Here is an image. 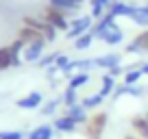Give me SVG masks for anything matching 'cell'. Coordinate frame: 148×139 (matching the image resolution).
Segmentation results:
<instances>
[{
	"mask_svg": "<svg viewBox=\"0 0 148 139\" xmlns=\"http://www.w3.org/2000/svg\"><path fill=\"white\" fill-rule=\"evenodd\" d=\"M107 124H109V113L107 111L92 113L87 124H85V139H102Z\"/></svg>",
	"mask_w": 148,
	"mask_h": 139,
	"instance_id": "cell-1",
	"label": "cell"
},
{
	"mask_svg": "<svg viewBox=\"0 0 148 139\" xmlns=\"http://www.w3.org/2000/svg\"><path fill=\"white\" fill-rule=\"evenodd\" d=\"M42 15H44V20H46V22H50L59 33H68V31H70V18H68V13H65V11H61V9H57V7L48 5L46 9L42 11Z\"/></svg>",
	"mask_w": 148,
	"mask_h": 139,
	"instance_id": "cell-2",
	"label": "cell"
},
{
	"mask_svg": "<svg viewBox=\"0 0 148 139\" xmlns=\"http://www.w3.org/2000/svg\"><path fill=\"white\" fill-rule=\"evenodd\" d=\"M94 22L96 20L92 18V15H76V18L70 20V31L65 33V39H70V42H74L76 37H81V35H85V33H89V28L94 26Z\"/></svg>",
	"mask_w": 148,
	"mask_h": 139,
	"instance_id": "cell-3",
	"label": "cell"
},
{
	"mask_svg": "<svg viewBox=\"0 0 148 139\" xmlns=\"http://www.w3.org/2000/svg\"><path fill=\"white\" fill-rule=\"evenodd\" d=\"M113 24H116V18L107 11L100 20H96V22H94V26L89 28V33H92V37L96 39V42H102V39H105V35H107V31H109Z\"/></svg>",
	"mask_w": 148,
	"mask_h": 139,
	"instance_id": "cell-4",
	"label": "cell"
},
{
	"mask_svg": "<svg viewBox=\"0 0 148 139\" xmlns=\"http://www.w3.org/2000/svg\"><path fill=\"white\" fill-rule=\"evenodd\" d=\"M15 104H18V109H24V111H35V109H39L44 104V93L33 89L26 96H22L20 100H15Z\"/></svg>",
	"mask_w": 148,
	"mask_h": 139,
	"instance_id": "cell-5",
	"label": "cell"
},
{
	"mask_svg": "<svg viewBox=\"0 0 148 139\" xmlns=\"http://www.w3.org/2000/svg\"><path fill=\"white\" fill-rule=\"evenodd\" d=\"M116 65H122V55L120 52H107V55L94 57V67L111 70V67H116Z\"/></svg>",
	"mask_w": 148,
	"mask_h": 139,
	"instance_id": "cell-6",
	"label": "cell"
},
{
	"mask_svg": "<svg viewBox=\"0 0 148 139\" xmlns=\"http://www.w3.org/2000/svg\"><path fill=\"white\" fill-rule=\"evenodd\" d=\"M52 128L57 130V133H63V135H70V133H76V128H79V124L72 120V117H68L63 113V115H55L52 117Z\"/></svg>",
	"mask_w": 148,
	"mask_h": 139,
	"instance_id": "cell-7",
	"label": "cell"
},
{
	"mask_svg": "<svg viewBox=\"0 0 148 139\" xmlns=\"http://www.w3.org/2000/svg\"><path fill=\"white\" fill-rule=\"evenodd\" d=\"M18 39H22L26 46L28 44H48L39 31H35V28H31V26H24V24L18 28Z\"/></svg>",
	"mask_w": 148,
	"mask_h": 139,
	"instance_id": "cell-8",
	"label": "cell"
},
{
	"mask_svg": "<svg viewBox=\"0 0 148 139\" xmlns=\"http://www.w3.org/2000/svg\"><path fill=\"white\" fill-rule=\"evenodd\" d=\"M63 113L68 117H72L79 126H85V124H87V120H89V111L81 104V102H76V104H72V107H65Z\"/></svg>",
	"mask_w": 148,
	"mask_h": 139,
	"instance_id": "cell-9",
	"label": "cell"
},
{
	"mask_svg": "<svg viewBox=\"0 0 148 139\" xmlns=\"http://www.w3.org/2000/svg\"><path fill=\"white\" fill-rule=\"evenodd\" d=\"M46 46L48 44H28V46L24 48L22 61H26V63H37V61L46 55Z\"/></svg>",
	"mask_w": 148,
	"mask_h": 139,
	"instance_id": "cell-10",
	"label": "cell"
},
{
	"mask_svg": "<svg viewBox=\"0 0 148 139\" xmlns=\"http://www.w3.org/2000/svg\"><path fill=\"white\" fill-rule=\"evenodd\" d=\"M48 5H52V7H57V9L65 11V13H68V18H70V15H72V18H76V15H79V11H81V5L76 2V0H50Z\"/></svg>",
	"mask_w": 148,
	"mask_h": 139,
	"instance_id": "cell-11",
	"label": "cell"
},
{
	"mask_svg": "<svg viewBox=\"0 0 148 139\" xmlns=\"http://www.w3.org/2000/svg\"><path fill=\"white\" fill-rule=\"evenodd\" d=\"M61 104H63V98L61 96L50 98V100H44V104L39 107V113H42V117H55Z\"/></svg>",
	"mask_w": 148,
	"mask_h": 139,
	"instance_id": "cell-12",
	"label": "cell"
},
{
	"mask_svg": "<svg viewBox=\"0 0 148 139\" xmlns=\"http://www.w3.org/2000/svg\"><path fill=\"white\" fill-rule=\"evenodd\" d=\"M131 128H133V133L137 135V137L148 139V120L144 117V113L131 117Z\"/></svg>",
	"mask_w": 148,
	"mask_h": 139,
	"instance_id": "cell-13",
	"label": "cell"
},
{
	"mask_svg": "<svg viewBox=\"0 0 148 139\" xmlns=\"http://www.w3.org/2000/svg\"><path fill=\"white\" fill-rule=\"evenodd\" d=\"M55 133L57 130L52 128V124H39V126H35L31 133H26V139H52Z\"/></svg>",
	"mask_w": 148,
	"mask_h": 139,
	"instance_id": "cell-14",
	"label": "cell"
},
{
	"mask_svg": "<svg viewBox=\"0 0 148 139\" xmlns=\"http://www.w3.org/2000/svg\"><path fill=\"white\" fill-rule=\"evenodd\" d=\"M102 42H105L107 46H111V48H113V46H120V44L124 42V31H122L118 24H113V26L107 31V35H105Z\"/></svg>",
	"mask_w": 148,
	"mask_h": 139,
	"instance_id": "cell-15",
	"label": "cell"
},
{
	"mask_svg": "<svg viewBox=\"0 0 148 139\" xmlns=\"http://www.w3.org/2000/svg\"><path fill=\"white\" fill-rule=\"evenodd\" d=\"M129 20L131 22H135L137 26H142V28H148V9L146 7H139V5H135L133 7V13L129 15Z\"/></svg>",
	"mask_w": 148,
	"mask_h": 139,
	"instance_id": "cell-16",
	"label": "cell"
},
{
	"mask_svg": "<svg viewBox=\"0 0 148 139\" xmlns=\"http://www.w3.org/2000/svg\"><path fill=\"white\" fill-rule=\"evenodd\" d=\"M116 87H118V83H116V78H113V76H111V74H102V78H100V89H98V93H100L102 98H109V96H113Z\"/></svg>",
	"mask_w": 148,
	"mask_h": 139,
	"instance_id": "cell-17",
	"label": "cell"
},
{
	"mask_svg": "<svg viewBox=\"0 0 148 139\" xmlns=\"http://www.w3.org/2000/svg\"><path fill=\"white\" fill-rule=\"evenodd\" d=\"M24 48H26V44H24L22 39H18V37H15L13 42L9 44L11 57H13V67H20V65H22V55H24Z\"/></svg>",
	"mask_w": 148,
	"mask_h": 139,
	"instance_id": "cell-18",
	"label": "cell"
},
{
	"mask_svg": "<svg viewBox=\"0 0 148 139\" xmlns=\"http://www.w3.org/2000/svg\"><path fill=\"white\" fill-rule=\"evenodd\" d=\"M142 76L144 74H142V70H139V63H133V65L126 67L124 76H122V83H124V85H137Z\"/></svg>",
	"mask_w": 148,
	"mask_h": 139,
	"instance_id": "cell-19",
	"label": "cell"
},
{
	"mask_svg": "<svg viewBox=\"0 0 148 139\" xmlns=\"http://www.w3.org/2000/svg\"><path fill=\"white\" fill-rule=\"evenodd\" d=\"M87 83H89V72H76V74H72L68 78V87L76 89V91H79L81 87H85Z\"/></svg>",
	"mask_w": 148,
	"mask_h": 139,
	"instance_id": "cell-20",
	"label": "cell"
},
{
	"mask_svg": "<svg viewBox=\"0 0 148 139\" xmlns=\"http://www.w3.org/2000/svg\"><path fill=\"white\" fill-rule=\"evenodd\" d=\"M102 102H105V98H102L100 93H89V96L81 98V104H83L87 111H94V109H98Z\"/></svg>",
	"mask_w": 148,
	"mask_h": 139,
	"instance_id": "cell-21",
	"label": "cell"
},
{
	"mask_svg": "<svg viewBox=\"0 0 148 139\" xmlns=\"http://www.w3.org/2000/svg\"><path fill=\"white\" fill-rule=\"evenodd\" d=\"M11 67H13V57H11L9 44H7V46H0V72L11 70Z\"/></svg>",
	"mask_w": 148,
	"mask_h": 139,
	"instance_id": "cell-22",
	"label": "cell"
},
{
	"mask_svg": "<svg viewBox=\"0 0 148 139\" xmlns=\"http://www.w3.org/2000/svg\"><path fill=\"white\" fill-rule=\"evenodd\" d=\"M94 42H96V39L92 37V33H85V35H81V37H76L72 42V48L74 50H87V48H92Z\"/></svg>",
	"mask_w": 148,
	"mask_h": 139,
	"instance_id": "cell-23",
	"label": "cell"
},
{
	"mask_svg": "<svg viewBox=\"0 0 148 139\" xmlns=\"http://www.w3.org/2000/svg\"><path fill=\"white\" fill-rule=\"evenodd\" d=\"M61 98H63V107H72V104L81 102L79 91H76V89H72V87H68V85H65V89H63V93H61Z\"/></svg>",
	"mask_w": 148,
	"mask_h": 139,
	"instance_id": "cell-24",
	"label": "cell"
},
{
	"mask_svg": "<svg viewBox=\"0 0 148 139\" xmlns=\"http://www.w3.org/2000/svg\"><path fill=\"white\" fill-rule=\"evenodd\" d=\"M133 44L139 48V52L142 55H146L148 52V28H144V31H139L137 35L133 37Z\"/></svg>",
	"mask_w": 148,
	"mask_h": 139,
	"instance_id": "cell-25",
	"label": "cell"
},
{
	"mask_svg": "<svg viewBox=\"0 0 148 139\" xmlns=\"http://www.w3.org/2000/svg\"><path fill=\"white\" fill-rule=\"evenodd\" d=\"M44 18V15H42ZM42 35H44V39H46L48 44H52V42H57V37H59V31H57L55 26H52L50 22H46L44 20V26H42Z\"/></svg>",
	"mask_w": 148,
	"mask_h": 139,
	"instance_id": "cell-26",
	"label": "cell"
},
{
	"mask_svg": "<svg viewBox=\"0 0 148 139\" xmlns=\"http://www.w3.org/2000/svg\"><path fill=\"white\" fill-rule=\"evenodd\" d=\"M59 55H61L59 50H55V52H46V55H44L42 59L37 61L35 65H37L39 70H46V67H50V65H55V61H57V57H59Z\"/></svg>",
	"mask_w": 148,
	"mask_h": 139,
	"instance_id": "cell-27",
	"label": "cell"
},
{
	"mask_svg": "<svg viewBox=\"0 0 148 139\" xmlns=\"http://www.w3.org/2000/svg\"><path fill=\"white\" fill-rule=\"evenodd\" d=\"M105 13H107V7H102V5H98V2H94V0H89V15H92L94 20H100Z\"/></svg>",
	"mask_w": 148,
	"mask_h": 139,
	"instance_id": "cell-28",
	"label": "cell"
},
{
	"mask_svg": "<svg viewBox=\"0 0 148 139\" xmlns=\"http://www.w3.org/2000/svg\"><path fill=\"white\" fill-rule=\"evenodd\" d=\"M0 139H26V133H22V130L5 128V130H0Z\"/></svg>",
	"mask_w": 148,
	"mask_h": 139,
	"instance_id": "cell-29",
	"label": "cell"
},
{
	"mask_svg": "<svg viewBox=\"0 0 148 139\" xmlns=\"http://www.w3.org/2000/svg\"><path fill=\"white\" fill-rule=\"evenodd\" d=\"M44 74H46V78H48V80H55V78H59L61 70L57 67V65H50V67H46V70H44Z\"/></svg>",
	"mask_w": 148,
	"mask_h": 139,
	"instance_id": "cell-30",
	"label": "cell"
},
{
	"mask_svg": "<svg viewBox=\"0 0 148 139\" xmlns=\"http://www.w3.org/2000/svg\"><path fill=\"white\" fill-rule=\"evenodd\" d=\"M124 72H126V67H124V65H116V67L107 70V74H111L113 78H118V76H124Z\"/></svg>",
	"mask_w": 148,
	"mask_h": 139,
	"instance_id": "cell-31",
	"label": "cell"
},
{
	"mask_svg": "<svg viewBox=\"0 0 148 139\" xmlns=\"http://www.w3.org/2000/svg\"><path fill=\"white\" fill-rule=\"evenodd\" d=\"M70 61H72V59H70V57H68V55H63V52H61V55H59V57H57V61H55V65H57V67H59V70H63V67H65V65H68V63H70Z\"/></svg>",
	"mask_w": 148,
	"mask_h": 139,
	"instance_id": "cell-32",
	"label": "cell"
},
{
	"mask_svg": "<svg viewBox=\"0 0 148 139\" xmlns=\"http://www.w3.org/2000/svg\"><path fill=\"white\" fill-rule=\"evenodd\" d=\"M124 52H126V55H142V52H139V48H137V46H135V44H133V42H129V44H126V48H124Z\"/></svg>",
	"mask_w": 148,
	"mask_h": 139,
	"instance_id": "cell-33",
	"label": "cell"
},
{
	"mask_svg": "<svg viewBox=\"0 0 148 139\" xmlns=\"http://www.w3.org/2000/svg\"><path fill=\"white\" fill-rule=\"evenodd\" d=\"M94 2H98V5H102V7H107V9H109V7L113 5L116 0H94Z\"/></svg>",
	"mask_w": 148,
	"mask_h": 139,
	"instance_id": "cell-34",
	"label": "cell"
},
{
	"mask_svg": "<svg viewBox=\"0 0 148 139\" xmlns=\"http://www.w3.org/2000/svg\"><path fill=\"white\" fill-rule=\"evenodd\" d=\"M139 70H142L144 76H148V61H146V63H139Z\"/></svg>",
	"mask_w": 148,
	"mask_h": 139,
	"instance_id": "cell-35",
	"label": "cell"
},
{
	"mask_svg": "<svg viewBox=\"0 0 148 139\" xmlns=\"http://www.w3.org/2000/svg\"><path fill=\"white\" fill-rule=\"evenodd\" d=\"M124 139H142V137H137V135L133 133V135H124Z\"/></svg>",
	"mask_w": 148,
	"mask_h": 139,
	"instance_id": "cell-36",
	"label": "cell"
},
{
	"mask_svg": "<svg viewBox=\"0 0 148 139\" xmlns=\"http://www.w3.org/2000/svg\"><path fill=\"white\" fill-rule=\"evenodd\" d=\"M76 2H79V5H83V2H85V0H76Z\"/></svg>",
	"mask_w": 148,
	"mask_h": 139,
	"instance_id": "cell-37",
	"label": "cell"
},
{
	"mask_svg": "<svg viewBox=\"0 0 148 139\" xmlns=\"http://www.w3.org/2000/svg\"><path fill=\"white\" fill-rule=\"evenodd\" d=\"M144 117H146V120H148V111H146V113H144Z\"/></svg>",
	"mask_w": 148,
	"mask_h": 139,
	"instance_id": "cell-38",
	"label": "cell"
},
{
	"mask_svg": "<svg viewBox=\"0 0 148 139\" xmlns=\"http://www.w3.org/2000/svg\"><path fill=\"white\" fill-rule=\"evenodd\" d=\"M144 7H146V9H148V0H146V5H144Z\"/></svg>",
	"mask_w": 148,
	"mask_h": 139,
	"instance_id": "cell-39",
	"label": "cell"
}]
</instances>
